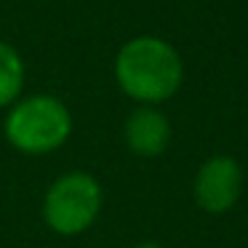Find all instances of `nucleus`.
Wrapping results in <instances>:
<instances>
[{"instance_id": "7", "label": "nucleus", "mask_w": 248, "mask_h": 248, "mask_svg": "<svg viewBox=\"0 0 248 248\" xmlns=\"http://www.w3.org/2000/svg\"><path fill=\"white\" fill-rule=\"evenodd\" d=\"M134 248H163V246H157V243H150V240H147V243H139V246H134Z\"/></svg>"}, {"instance_id": "2", "label": "nucleus", "mask_w": 248, "mask_h": 248, "mask_svg": "<svg viewBox=\"0 0 248 248\" xmlns=\"http://www.w3.org/2000/svg\"><path fill=\"white\" fill-rule=\"evenodd\" d=\"M8 144L22 155H48L72 134V112L59 96L32 93L14 102L3 120Z\"/></svg>"}, {"instance_id": "1", "label": "nucleus", "mask_w": 248, "mask_h": 248, "mask_svg": "<svg viewBox=\"0 0 248 248\" xmlns=\"http://www.w3.org/2000/svg\"><path fill=\"white\" fill-rule=\"evenodd\" d=\"M115 83L136 104L157 107L179 93L184 83V62L168 40L157 35H136L125 40L115 56Z\"/></svg>"}, {"instance_id": "3", "label": "nucleus", "mask_w": 248, "mask_h": 248, "mask_svg": "<svg viewBox=\"0 0 248 248\" xmlns=\"http://www.w3.org/2000/svg\"><path fill=\"white\" fill-rule=\"evenodd\" d=\"M104 205V189L88 171H67L51 182L43 198V221L56 235H80L91 230Z\"/></svg>"}, {"instance_id": "4", "label": "nucleus", "mask_w": 248, "mask_h": 248, "mask_svg": "<svg viewBox=\"0 0 248 248\" xmlns=\"http://www.w3.org/2000/svg\"><path fill=\"white\" fill-rule=\"evenodd\" d=\"M243 192V168L230 155H211L200 163L192 179L195 205L205 214H227L237 205Z\"/></svg>"}, {"instance_id": "5", "label": "nucleus", "mask_w": 248, "mask_h": 248, "mask_svg": "<svg viewBox=\"0 0 248 248\" xmlns=\"http://www.w3.org/2000/svg\"><path fill=\"white\" fill-rule=\"evenodd\" d=\"M171 120L163 109L139 104L123 123V141L136 157H160L171 144Z\"/></svg>"}, {"instance_id": "6", "label": "nucleus", "mask_w": 248, "mask_h": 248, "mask_svg": "<svg viewBox=\"0 0 248 248\" xmlns=\"http://www.w3.org/2000/svg\"><path fill=\"white\" fill-rule=\"evenodd\" d=\"M24 59L11 43L0 40V109L11 107L22 99L24 91Z\"/></svg>"}]
</instances>
